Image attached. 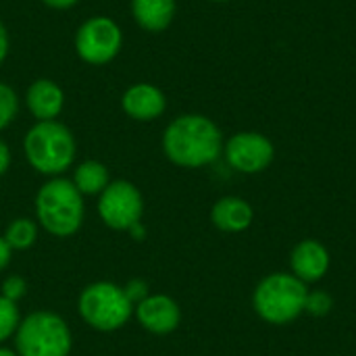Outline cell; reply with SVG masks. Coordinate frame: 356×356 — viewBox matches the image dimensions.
<instances>
[{
	"label": "cell",
	"instance_id": "cell-23",
	"mask_svg": "<svg viewBox=\"0 0 356 356\" xmlns=\"http://www.w3.org/2000/svg\"><path fill=\"white\" fill-rule=\"evenodd\" d=\"M10 259H13V250L6 244L4 236H0V271H4L10 265Z\"/></svg>",
	"mask_w": 356,
	"mask_h": 356
},
{
	"label": "cell",
	"instance_id": "cell-27",
	"mask_svg": "<svg viewBox=\"0 0 356 356\" xmlns=\"http://www.w3.org/2000/svg\"><path fill=\"white\" fill-rule=\"evenodd\" d=\"M0 356H17V353H15V348H8V346L0 344Z\"/></svg>",
	"mask_w": 356,
	"mask_h": 356
},
{
	"label": "cell",
	"instance_id": "cell-6",
	"mask_svg": "<svg viewBox=\"0 0 356 356\" xmlns=\"http://www.w3.org/2000/svg\"><path fill=\"white\" fill-rule=\"evenodd\" d=\"M309 290L307 284L296 275L275 273L265 277L252 296L254 311L269 323L284 325L294 321L307 307Z\"/></svg>",
	"mask_w": 356,
	"mask_h": 356
},
{
	"label": "cell",
	"instance_id": "cell-17",
	"mask_svg": "<svg viewBox=\"0 0 356 356\" xmlns=\"http://www.w3.org/2000/svg\"><path fill=\"white\" fill-rule=\"evenodd\" d=\"M38 221L29 219V217H19V219H13L6 229H4V240L6 244L10 246V250L15 252H21V250H29L35 240H38Z\"/></svg>",
	"mask_w": 356,
	"mask_h": 356
},
{
	"label": "cell",
	"instance_id": "cell-18",
	"mask_svg": "<svg viewBox=\"0 0 356 356\" xmlns=\"http://www.w3.org/2000/svg\"><path fill=\"white\" fill-rule=\"evenodd\" d=\"M19 323H21L19 307L15 302L6 300L4 296H0V344L15 338Z\"/></svg>",
	"mask_w": 356,
	"mask_h": 356
},
{
	"label": "cell",
	"instance_id": "cell-4",
	"mask_svg": "<svg viewBox=\"0 0 356 356\" xmlns=\"http://www.w3.org/2000/svg\"><path fill=\"white\" fill-rule=\"evenodd\" d=\"M13 344L17 356H69L73 336L60 315L52 311H35L21 317Z\"/></svg>",
	"mask_w": 356,
	"mask_h": 356
},
{
	"label": "cell",
	"instance_id": "cell-16",
	"mask_svg": "<svg viewBox=\"0 0 356 356\" xmlns=\"http://www.w3.org/2000/svg\"><path fill=\"white\" fill-rule=\"evenodd\" d=\"M71 181L81 196H100L102 190L111 184V175L100 161H83L77 165Z\"/></svg>",
	"mask_w": 356,
	"mask_h": 356
},
{
	"label": "cell",
	"instance_id": "cell-3",
	"mask_svg": "<svg viewBox=\"0 0 356 356\" xmlns=\"http://www.w3.org/2000/svg\"><path fill=\"white\" fill-rule=\"evenodd\" d=\"M27 163L46 177H60L75 161V138L58 121H38L23 140Z\"/></svg>",
	"mask_w": 356,
	"mask_h": 356
},
{
	"label": "cell",
	"instance_id": "cell-9",
	"mask_svg": "<svg viewBox=\"0 0 356 356\" xmlns=\"http://www.w3.org/2000/svg\"><path fill=\"white\" fill-rule=\"evenodd\" d=\"M223 150L229 167L240 173H259L267 169L275 156L271 140L259 131H242L232 136Z\"/></svg>",
	"mask_w": 356,
	"mask_h": 356
},
{
	"label": "cell",
	"instance_id": "cell-26",
	"mask_svg": "<svg viewBox=\"0 0 356 356\" xmlns=\"http://www.w3.org/2000/svg\"><path fill=\"white\" fill-rule=\"evenodd\" d=\"M42 2L48 4V6H52V8H71L79 0H42Z\"/></svg>",
	"mask_w": 356,
	"mask_h": 356
},
{
	"label": "cell",
	"instance_id": "cell-1",
	"mask_svg": "<svg viewBox=\"0 0 356 356\" xmlns=\"http://www.w3.org/2000/svg\"><path fill=\"white\" fill-rule=\"evenodd\" d=\"M165 156L186 169L211 165L223 152L221 129L204 115H181L173 119L163 134Z\"/></svg>",
	"mask_w": 356,
	"mask_h": 356
},
{
	"label": "cell",
	"instance_id": "cell-12",
	"mask_svg": "<svg viewBox=\"0 0 356 356\" xmlns=\"http://www.w3.org/2000/svg\"><path fill=\"white\" fill-rule=\"evenodd\" d=\"M292 271L300 282H317L325 275L330 267V254L317 240H302L290 257Z\"/></svg>",
	"mask_w": 356,
	"mask_h": 356
},
{
	"label": "cell",
	"instance_id": "cell-25",
	"mask_svg": "<svg viewBox=\"0 0 356 356\" xmlns=\"http://www.w3.org/2000/svg\"><path fill=\"white\" fill-rule=\"evenodd\" d=\"M6 54H8V33H6V27L0 21V63L6 58Z\"/></svg>",
	"mask_w": 356,
	"mask_h": 356
},
{
	"label": "cell",
	"instance_id": "cell-21",
	"mask_svg": "<svg viewBox=\"0 0 356 356\" xmlns=\"http://www.w3.org/2000/svg\"><path fill=\"white\" fill-rule=\"evenodd\" d=\"M123 290H125V294H127V298L131 300L134 307L140 305L146 296H150L148 284L142 282V280H131V282H127V284L123 286Z\"/></svg>",
	"mask_w": 356,
	"mask_h": 356
},
{
	"label": "cell",
	"instance_id": "cell-7",
	"mask_svg": "<svg viewBox=\"0 0 356 356\" xmlns=\"http://www.w3.org/2000/svg\"><path fill=\"white\" fill-rule=\"evenodd\" d=\"M98 215L108 229L129 232L142 223L144 198L142 192L127 179L111 181L98 196Z\"/></svg>",
	"mask_w": 356,
	"mask_h": 356
},
{
	"label": "cell",
	"instance_id": "cell-13",
	"mask_svg": "<svg viewBox=\"0 0 356 356\" xmlns=\"http://www.w3.org/2000/svg\"><path fill=\"white\" fill-rule=\"evenodd\" d=\"M27 108L38 121H56L65 106L63 90L50 79H38L27 90Z\"/></svg>",
	"mask_w": 356,
	"mask_h": 356
},
{
	"label": "cell",
	"instance_id": "cell-5",
	"mask_svg": "<svg viewBox=\"0 0 356 356\" xmlns=\"http://www.w3.org/2000/svg\"><path fill=\"white\" fill-rule=\"evenodd\" d=\"M134 305L123 286L113 282H94L79 292L77 313L83 323L96 332H117L134 317Z\"/></svg>",
	"mask_w": 356,
	"mask_h": 356
},
{
	"label": "cell",
	"instance_id": "cell-28",
	"mask_svg": "<svg viewBox=\"0 0 356 356\" xmlns=\"http://www.w3.org/2000/svg\"><path fill=\"white\" fill-rule=\"evenodd\" d=\"M211 2H227V0H211Z\"/></svg>",
	"mask_w": 356,
	"mask_h": 356
},
{
	"label": "cell",
	"instance_id": "cell-15",
	"mask_svg": "<svg viewBox=\"0 0 356 356\" xmlns=\"http://www.w3.org/2000/svg\"><path fill=\"white\" fill-rule=\"evenodd\" d=\"M131 13L146 31H163L175 17V0H131Z\"/></svg>",
	"mask_w": 356,
	"mask_h": 356
},
{
	"label": "cell",
	"instance_id": "cell-8",
	"mask_svg": "<svg viewBox=\"0 0 356 356\" xmlns=\"http://www.w3.org/2000/svg\"><path fill=\"white\" fill-rule=\"evenodd\" d=\"M121 42V29L113 19L92 17L77 29L75 50L81 60L90 65H104L119 54Z\"/></svg>",
	"mask_w": 356,
	"mask_h": 356
},
{
	"label": "cell",
	"instance_id": "cell-11",
	"mask_svg": "<svg viewBox=\"0 0 356 356\" xmlns=\"http://www.w3.org/2000/svg\"><path fill=\"white\" fill-rule=\"evenodd\" d=\"M125 115L136 121H152L159 119L167 108L165 94L150 83H136L131 86L121 98Z\"/></svg>",
	"mask_w": 356,
	"mask_h": 356
},
{
	"label": "cell",
	"instance_id": "cell-2",
	"mask_svg": "<svg viewBox=\"0 0 356 356\" xmlns=\"http://www.w3.org/2000/svg\"><path fill=\"white\" fill-rule=\"evenodd\" d=\"M86 217L83 196L71 179L50 177L35 194V221L54 238L75 236Z\"/></svg>",
	"mask_w": 356,
	"mask_h": 356
},
{
	"label": "cell",
	"instance_id": "cell-20",
	"mask_svg": "<svg viewBox=\"0 0 356 356\" xmlns=\"http://www.w3.org/2000/svg\"><path fill=\"white\" fill-rule=\"evenodd\" d=\"M27 294V282L21 277V275H8L4 282H2V292L0 296H4L6 300L19 305V300H23Z\"/></svg>",
	"mask_w": 356,
	"mask_h": 356
},
{
	"label": "cell",
	"instance_id": "cell-19",
	"mask_svg": "<svg viewBox=\"0 0 356 356\" xmlns=\"http://www.w3.org/2000/svg\"><path fill=\"white\" fill-rule=\"evenodd\" d=\"M17 111H19V100L15 90L6 83H0V131L13 123Z\"/></svg>",
	"mask_w": 356,
	"mask_h": 356
},
{
	"label": "cell",
	"instance_id": "cell-22",
	"mask_svg": "<svg viewBox=\"0 0 356 356\" xmlns=\"http://www.w3.org/2000/svg\"><path fill=\"white\" fill-rule=\"evenodd\" d=\"M332 307V298L323 292H317V294H309L307 298V311H311L313 315H325Z\"/></svg>",
	"mask_w": 356,
	"mask_h": 356
},
{
	"label": "cell",
	"instance_id": "cell-24",
	"mask_svg": "<svg viewBox=\"0 0 356 356\" xmlns=\"http://www.w3.org/2000/svg\"><path fill=\"white\" fill-rule=\"evenodd\" d=\"M8 167H10V150H8L6 142L0 140V177L8 171Z\"/></svg>",
	"mask_w": 356,
	"mask_h": 356
},
{
	"label": "cell",
	"instance_id": "cell-14",
	"mask_svg": "<svg viewBox=\"0 0 356 356\" xmlns=\"http://www.w3.org/2000/svg\"><path fill=\"white\" fill-rule=\"evenodd\" d=\"M211 219L215 227L221 232H244L252 223V209L246 200L236 198V196H225L219 202H215L211 211Z\"/></svg>",
	"mask_w": 356,
	"mask_h": 356
},
{
	"label": "cell",
	"instance_id": "cell-10",
	"mask_svg": "<svg viewBox=\"0 0 356 356\" xmlns=\"http://www.w3.org/2000/svg\"><path fill=\"white\" fill-rule=\"evenodd\" d=\"M134 315L138 323L154 336H167L175 332L181 321L179 305L167 294L146 296L140 305H136Z\"/></svg>",
	"mask_w": 356,
	"mask_h": 356
}]
</instances>
